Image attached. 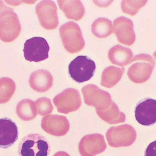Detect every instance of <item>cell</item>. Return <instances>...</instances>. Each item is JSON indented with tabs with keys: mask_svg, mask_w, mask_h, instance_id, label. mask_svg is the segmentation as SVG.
Listing matches in <instances>:
<instances>
[{
	"mask_svg": "<svg viewBox=\"0 0 156 156\" xmlns=\"http://www.w3.org/2000/svg\"><path fill=\"white\" fill-rule=\"evenodd\" d=\"M41 127L47 133L56 136L66 135L69 131L70 125L66 116L50 115L43 117Z\"/></svg>",
	"mask_w": 156,
	"mask_h": 156,
	"instance_id": "13",
	"label": "cell"
},
{
	"mask_svg": "<svg viewBox=\"0 0 156 156\" xmlns=\"http://www.w3.org/2000/svg\"><path fill=\"white\" fill-rule=\"evenodd\" d=\"M105 136L110 146L116 148L126 147L134 144L136 140V133L133 126L125 124L111 127Z\"/></svg>",
	"mask_w": 156,
	"mask_h": 156,
	"instance_id": "5",
	"label": "cell"
},
{
	"mask_svg": "<svg viewBox=\"0 0 156 156\" xmlns=\"http://www.w3.org/2000/svg\"><path fill=\"white\" fill-rule=\"evenodd\" d=\"M16 85L13 80L8 77L0 79V104L8 102L14 94Z\"/></svg>",
	"mask_w": 156,
	"mask_h": 156,
	"instance_id": "23",
	"label": "cell"
},
{
	"mask_svg": "<svg viewBox=\"0 0 156 156\" xmlns=\"http://www.w3.org/2000/svg\"><path fill=\"white\" fill-rule=\"evenodd\" d=\"M96 112L100 118L110 124H116L126 121L125 115L119 110L117 105L113 101L107 110Z\"/></svg>",
	"mask_w": 156,
	"mask_h": 156,
	"instance_id": "20",
	"label": "cell"
},
{
	"mask_svg": "<svg viewBox=\"0 0 156 156\" xmlns=\"http://www.w3.org/2000/svg\"><path fill=\"white\" fill-rule=\"evenodd\" d=\"M144 156H156V140L149 144L146 149Z\"/></svg>",
	"mask_w": 156,
	"mask_h": 156,
	"instance_id": "26",
	"label": "cell"
},
{
	"mask_svg": "<svg viewBox=\"0 0 156 156\" xmlns=\"http://www.w3.org/2000/svg\"><path fill=\"white\" fill-rule=\"evenodd\" d=\"M50 145L48 139L39 134H30L19 143V156H48Z\"/></svg>",
	"mask_w": 156,
	"mask_h": 156,
	"instance_id": "3",
	"label": "cell"
},
{
	"mask_svg": "<svg viewBox=\"0 0 156 156\" xmlns=\"http://www.w3.org/2000/svg\"><path fill=\"white\" fill-rule=\"evenodd\" d=\"M29 83L32 89L37 92L44 93L48 91L53 84V77L47 70L40 69L32 73Z\"/></svg>",
	"mask_w": 156,
	"mask_h": 156,
	"instance_id": "16",
	"label": "cell"
},
{
	"mask_svg": "<svg viewBox=\"0 0 156 156\" xmlns=\"http://www.w3.org/2000/svg\"><path fill=\"white\" fill-rule=\"evenodd\" d=\"M53 156H70L66 152H63V151H59L55 153Z\"/></svg>",
	"mask_w": 156,
	"mask_h": 156,
	"instance_id": "27",
	"label": "cell"
},
{
	"mask_svg": "<svg viewBox=\"0 0 156 156\" xmlns=\"http://www.w3.org/2000/svg\"><path fill=\"white\" fill-rule=\"evenodd\" d=\"M112 21L104 17L97 18L91 26L92 33L97 37L104 38L109 36L113 33Z\"/></svg>",
	"mask_w": 156,
	"mask_h": 156,
	"instance_id": "22",
	"label": "cell"
},
{
	"mask_svg": "<svg viewBox=\"0 0 156 156\" xmlns=\"http://www.w3.org/2000/svg\"><path fill=\"white\" fill-rule=\"evenodd\" d=\"M154 57L156 59V51H155V52H154Z\"/></svg>",
	"mask_w": 156,
	"mask_h": 156,
	"instance_id": "28",
	"label": "cell"
},
{
	"mask_svg": "<svg viewBox=\"0 0 156 156\" xmlns=\"http://www.w3.org/2000/svg\"><path fill=\"white\" fill-rule=\"evenodd\" d=\"M57 2L59 8L68 19L78 21L83 17L85 9L80 1L59 0Z\"/></svg>",
	"mask_w": 156,
	"mask_h": 156,
	"instance_id": "17",
	"label": "cell"
},
{
	"mask_svg": "<svg viewBox=\"0 0 156 156\" xmlns=\"http://www.w3.org/2000/svg\"><path fill=\"white\" fill-rule=\"evenodd\" d=\"M134 62L128 68L127 76L133 82L142 83L146 82L153 73L155 60L147 54H139L135 56L129 64Z\"/></svg>",
	"mask_w": 156,
	"mask_h": 156,
	"instance_id": "2",
	"label": "cell"
},
{
	"mask_svg": "<svg viewBox=\"0 0 156 156\" xmlns=\"http://www.w3.org/2000/svg\"><path fill=\"white\" fill-rule=\"evenodd\" d=\"M135 116L140 124L145 126L156 123V100L147 98L140 101L135 110Z\"/></svg>",
	"mask_w": 156,
	"mask_h": 156,
	"instance_id": "12",
	"label": "cell"
},
{
	"mask_svg": "<svg viewBox=\"0 0 156 156\" xmlns=\"http://www.w3.org/2000/svg\"><path fill=\"white\" fill-rule=\"evenodd\" d=\"M96 69L95 62L86 56L77 57L69 66V73L73 80L79 83L90 80Z\"/></svg>",
	"mask_w": 156,
	"mask_h": 156,
	"instance_id": "6",
	"label": "cell"
},
{
	"mask_svg": "<svg viewBox=\"0 0 156 156\" xmlns=\"http://www.w3.org/2000/svg\"><path fill=\"white\" fill-rule=\"evenodd\" d=\"M59 34L64 48L69 53L76 54L83 49L85 42L76 23L70 21L64 24L59 28Z\"/></svg>",
	"mask_w": 156,
	"mask_h": 156,
	"instance_id": "4",
	"label": "cell"
},
{
	"mask_svg": "<svg viewBox=\"0 0 156 156\" xmlns=\"http://www.w3.org/2000/svg\"><path fill=\"white\" fill-rule=\"evenodd\" d=\"M147 1H122L121 3L122 11L125 13L134 16L140 8L144 6Z\"/></svg>",
	"mask_w": 156,
	"mask_h": 156,
	"instance_id": "24",
	"label": "cell"
},
{
	"mask_svg": "<svg viewBox=\"0 0 156 156\" xmlns=\"http://www.w3.org/2000/svg\"><path fill=\"white\" fill-rule=\"evenodd\" d=\"M57 7L54 1H41L36 7V12L41 26L47 30H54L59 24Z\"/></svg>",
	"mask_w": 156,
	"mask_h": 156,
	"instance_id": "10",
	"label": "cell"
},
{
	"mask_svg": "<svg viewBox=\"0 0 156 156\" xmlns=\"http://www.w3.org/2000/svg\"><path fill=\"white\" fill-rule=\"evenodd\" d=\"M107 147L104 136L99 133L87 135L79 144V151L81 156H95L104 152Z\"/></svg>",
	"mask_w": 156,
	"mask_h": 156,
	"instance_id": "11",
	"label": "cell"
},
{
	"mask_svg": "<svg viewBox=\"0 0 156 156\" xmlns=\"http://www.w3.org/2000/svg\"><path fill=\"white\" fill-rule=\"evenodd\" d=\"M81 91L84 103L89 106L95 107L96 111L107 110L112 102L111 94L95 84L85 85Z\"/></svg>",
	"mask_w": 156,
	"mask_h": 156,
	"instance_id": "7",
	"label": "cell"
},
{
	"mask_svg": "<svg viewBox=\"0 0 156 156\" xmlns=\"http://www.w3.org/2000/svg\"><path fill=\"white\" fill-rule=\"evenodd\" d=\"M113 33L119 43L129 46L134 44L136 35L133 23L131 19L120 16L113 21Z\"/></svg>",
	"mask_w": 156,
	"mask_h": 156,
	"instance_id": "14",
	"label": "cell"
},
{
	"mask_svg": "<svg viewBox=\"0 0 156 156\" xmlns=\"http://www.w3.org/2000/svg\"><path fill=\"white\" fill-rule=\"evenodd\" d=\"M133 54L131 49L120 45L113 47L108 52V58L111 63L119 66L129 65Z\"/></svg>",
	"mask_w": 156,
	"mask_h": 156,
	"instance_id": "18",
	"label": "cell"
},
{
	"mask_svg": "<svg viewBox=\"0 0 156 156\" xmlns=\"http://www.w3.org/2000/svg\"><path fill=\"white\" fill-rule=\"evenodd\" d=\"M37 113L39 115L45 116L52 112L54 109L50 99L46 97L39 98L36 101Z\"/></svg>",
	"mask_w": 156,
	"mask_h": 156,
	"instance_id": "25",
	"label": "cell"
},
{
	"mask_svg": "<svg viewBox=\"0 0 156 156\" xmlns=\"http://www.w3.org/2000/svg\"><path fill=\"white\" fill-rule=\"evenodd\" d=\"M37 112L35 102L29 99L22 100L16 105V114L23 121L28 122L34 120L37 115Z\"/></svg>",
	"mask_w": 156,
	"mask_h": 156,
	"instance_id": "21",
	"label": "cell"
},
{
	"mask_svg": "<svg viewBox=\"0 0 156 156\" xmlns=\"http://www.w3.org/2000/svg\"><path fill=\"white\" fill-rule=\"evenodd\" d=\"M50 47L45 39L32 37L26 41L23 52L25 58L30 62H38L47 59Z\"/></svg>",
	"mask_w": 156,
	"mask_h": 156,
	"instance_id": "9",
	"label": "cell"
},
{
	"mask_svg": "<svg viewBox=\"0 0 156 156\" xmlns=\"http://www.w3.org/2000/svg\"><path fill=\"white\" fill-rule=\"evenodd\" d=\"M21 29L17 14L0 1V39L5 43L13 42L20 34Z\"/></svg>",
	"mask_w": 156,
	"mask_h": 156,
	"instance_id": "1",
	"label": "cell"
},
{
	"mask_svg": "<svg viewBox=\"0 0 156 156\" xmlns=\"http://www.w3.org/2000/svg\"><path fill=\"white\" fill-rule=\"evenodd\" d=\"M18 138V127L16 124L7 118L0 119V147L9 148Z\"/></svg>",
	"mask_w": 156,
	"mask_h": 156,
	"instance_id": "15",
	"label": "cell"
},
{
	"mask_svg": "<svg viewBox=\"0 0 156 156\" xmlns=\"http://www.w3.org/2000/svg\"><path fill=\"white\" fill-rule=\"evenodd\" d=\"M53 102L58 112L65 114L76 112L82 105L80 94L74 88H68L57 94L53 99Z\"/></svg>",
	"mask_w": 156,
	"mask_h": 156,
	"instance_id": "8",
	"label": "cell"
},
{
	"mask_svg": "<svg viewBox=\"0 0 156 156\" xmlns=\"http://www.w3.org/2000/svg\"><path fill=\"white\" fill-rule=\"evenodd\" d=\"M125 70L124 68H118L114 66L106 68L102 74L101 85L108 88L115 86L120 81Z\"/></svg>",
	"mask_w": 156,
	"mask_h": 156,
	"instance_id": "19",
	"label": "cell"
}]
</instances>
